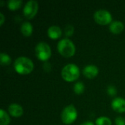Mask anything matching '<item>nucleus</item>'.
I'll list each match as a JSON object with an SVG mask.
<instances>
[{"instance_id": "4", "label": "nucleus", "mask_w": 125, "mask_h": 125, "mask_svg": "<svg viewBox=\"0 0 125 125\" xmlns=\"http://www.w3.org/2000/svg\"><path fill=\"white\" fill-rule=\"evenodd\" d=\"M78 116L77 110L73 105H69L66 106L62 112L61 118L62 122L66 125H70L73 123Z\"/></svg>"}, {"instance_id": "21", "label": "nucleus", "mask_w": 125, "mask_h": 125, "mask_svg": "<svg viewBox=\"0 0 125 125\" xmlns=\"http://www.w3.org/2000/svg\"><path fill=\"white\" fill-rule=\"evenodd\" d=\"M116 125H125V119L122 116H118L115 119Z\"/></svg>"}, {"instance_id": "8", "label": "nucleus", "mask_w": 125, "mask_h": 125, "mask_svg": "<svg viewBox=\"0 0 125 125\" xmlns=\"http://www.w3.org/2000/svg\"><path fill=\"white\" fill-rule=\"evenodd\" d=\"M111 107L116 112H125V100L122 97L114 98L111 102Z\"/></svg>"}, {"instance_id": "20", "label": "nucleus", "mask_w": 125, "mask_h": 125, "mask_svg": "<svg viewBox=\"0 0 125 125\" xmlns=\"http://www.w3.org/2000/svg\"><path fill=\"white\" fill-rule=\"evenodd\" d=\"M116 89L114 86L113 85H110L108 86V89H107V92L108 94L110 95V96H114L116 93Z\"/></svg>"}, {"instance_id": "10", "label": "nucleus", "mask_w": 125, "mask_h": 125, "mask_svg": "<svg viewBox=\"0 0 125 125\" xmlns=\"http://www.w3.org/2000/svg\"><path fill=\"white\" fill-rule=\"evenodd\" d=\"M8 111L10 114L14 117H19L23 114V108L17 103H12L8 107Z\"/></svg>"}, {"instance_id": "5", "label": "nucleus", "mask_w": 125, "mask_h": 125, "mask_svg": "<svg viewBox=\"0 0 125 125\" xmlns=\"http://www.w3.org/2000/svg\"><path fill=\"white\" fill-rule=\"evenodd\" d=\"M35 55L41 61H47L51 56V50L49 45L45 42L37 43L35 47Z\"/></svg>"}, {"instance_id": "17", "label": "nucleus", "mask_w": 125, "mask_h": 125, "mask_svg": "<svg viewBox=\"0 0 125 125\" xmlns=\"http://www.w3.org/2000/svg\"><path fill=\"white\" fill-rule=\"evenodd\" d=\"M84 84L83 82L81 81H78V82H76L75 84H74V86H73V90L75 92V94H81V93L83 92L84 91Z\"/></svg>"}, {"instance_id": "2", "label": "nucleus", "mask_w": 125, "mask_h": 125, "mask_svg": "<svg viewBox=\"0 0 125 125\" xmlns=\"http://www.w3.org/2000/svg\"><path fill=\"white\" fill-rule=\"evenodd\" d=\"M58 51L64 57H70L75 52V46L74 43L68 38H63L59 41L57 44Z\"/></svg>"}, {"instance_id": "23", "label": "nucleus", "mask_w": 125, "mask_h": 125, "mask_svg": "<svg viewBox=\"0 0 125 125\" xmlns=\"http://www.w3.org/2000/svg\"><path fill=\"white\" fill-rule=\"evenodd\" d=\"M0 19H1V21H0V25L1 26L4 22V15H3L2 12H0Z\"/></svg>"}, {"instance_id": "7", "label": "nucleus", "mask_w": 125, "mask_h": 125, "mask_svg": "<svg viewBox=\"0 0 125 125\" xmlns=\"http://www.w3.org/2000/svg\"><path fill=\"white\" fill-rule=\"evenodd\" d=\"M38 10V3L35 0H29L28 1L23 9V12L24 16L28 18H32L37 13Z\"/></svg>"}, {"instance_id": "18", "label": "nucleus", "mask_w": 125, "mask_h": 125, "mask_svg": "<svg viewBox=\"0 0 125 125\" xmlns=\"http://www.w3.org/2000/svg\"><path fill=\"white\" fill-rule=\"evenodd\" d=\"M0 62H1V64L2 65H8L11 63V58L6 53H1Z\"/></svg>"}, {"instance_id": "11", "label": "nucleus", "mask_w": 125, "mask_h": 125, "mask_svg": "<svg viewBox=\"0 0 125 125\" xmlns=\"http://www.w3.org/2000/svg\"><path fill=\"white\" fill-rule=\"evenodd\" d=\"M125 29L124 23L120 21H112L109 25V29L112 33L119 34L122 32Z\"/></svg>"}, {"instance_id": "14", "label": "nucleus", "mask_w": 125, "mask_h": 125, "mask_svg": "<svg viewBox=\"0 0 125 125\" xmlns=\"http://www.w3.org/2000/svg\"><path fill=\"white\" fill-rule=\"evenodd\" d=\"M10 122V119L7 113L4 110H0V125H8Z\"/></svg>"}, {"instance_id": "24", "label": "nucleus", "mask_w": 125, "mask_h": 125, "mask_svg": "<svg viewBox=\"0 0 125 125\" xmlns=\"http://www.w3.org/2000/svg\"><path fill=\"white\" fill-rule=\"evenodd\" d=\"M80 125H94V123L92 122H90V121H87V122H85L82 124H81Z\"/></svg>"}, {"instance_id": "1", "label": "nucleus", "mask_w": 125, "mask_h": 125, "mask_svg": "<svg viewBox=\"0 0 125 125\" xmlns=\"http://www.w3.org/2000/svg\"><path fill=\"white\" fill-rule=\"evenodd\" d=\"M15 70L19 74L26 75L30 73L34 69V64L32 61L26 56H20L14 62Z\"/></svg>"}, {"instance_id": "9", "label": "nucleus", "mask_w": 125, "mask_h": 125, "mask_svg": "<svg viewBox=\"0 0 125 125\" xmlns=\"http://www.w3.org/2000/svg\"><path fill=\"white\" fill-rule=\"evenodd\" d=\"M98 73H99L98 67L94 64L86 65L83 70V74L88 78H93L96 77Z\"/></svg>"}, {"instance_id": "6", "label": "nucleus", "mask_w": 125, "mask_h": 125, "mask_svg": "<svg viewBox=\"0 0 125 125\" xmlns=\"http://www.w3.org/2000/svg\"><path fill=\"white\" fill-rule=\"evenodd\" d=\"M94 18L97 23L101 25H106L111 23L112 15L109 11L104 9H100L94 12Z\"/></svg>"}, {"instance_id": "19", "label": "nucleus", "mask_w": 125, "mask_h": 125, "mask_svg": "<svg viewBox=\"0 0 125 125\" xmlns=\"http://www.w3.org/2000/svg\"><path fill=\"white\" fill-rule=\"evenodd\" d=\"M74 32V27L71 24H67L64 27V34L67 37H70Z\"/></svg>"}, {"instance_id": "3", "label": "nucleus", "mask_w": 125, "mask_h": 125, "mask_svg": "<svg viewBox=\"0 0 125 125\" xmlns=\"http://www.w3.org/2000/svg\"><path fill=\"white\" fill-rule=\"evenodd\" d=\"M80 75V70L78 67L73 64H66L62 70V76L67 81H73L78 78Z\"/></svg>"}, {"instance_id": "22", "label": "nucleus", "mask_w": 125, "mask_h": 125, "mask_svg": "<svg viewBox=\"0 0 125 125\" xmlns=\"http://www.w3.org/2000/svg\"><path fill=\"white\" fill-rule=\"evenodd\" d=\"M51 68V64L49 62H45L44 64H43V69L45 70V71H49Z\"/></svg>"}, {"instance_id": "13", "label": "nucleus", "mask_w": 125, "mask_h": 125, "mask_svg": "<svg viewBox=\"0 0 125 125\" xmlns=\"http://www.w3.org/2000/svg\"><path fill=\"white\" fill-rule=\"evenodd\" d=\"M21 31L22 32V34L26 36V37H29L31 34L32 31H33V27L32 25L31 24L30 22L29 21H24L21 26Z\"/></svg>"}, {"instance_id": "15", "label": "nucleus", "mask_w": 125, "mask_h": 125, "mask_svg": "<svg viewBox=\"0 0 125 125\" xmlns=\"http://www.w3.org/2000/svg\"><path fill=\"white\" fill-rule=\"evenodd\" d=\"M22 4L21 0H9L7 1V6L9 9L12 10H15L21 7Z\"/></svg>"}, {"instance_id": "12", "label": "nucleus", "mask_w": 125, "mask_h": 125, "mask_svg": "<svg viewBox=\"0 0 125 125\" xmlns=\"http://www.w3.org/2000/svg\"><path fill=\"white\" fill-rule=\"evenodd\" d=\"M48 35L51 39H57L62 35V29L59 26L53 25L48 28Z\"/></svg>"}, {"instance_id": "16", "label": "nucleus", "mask_w": 125, "mask_h": 125, "mask_svg": "<svg viewBox=\"0 0 125 125\" xmlns=\"http://www.w3.org/2000/svg\"><path fill=\"white\" fill-rule=\"evenodd\" d=\"M95 123L97 125H111L112 122L111 120L107 117V116H100L98 117Z\"/></svg>"}]
</instances>
